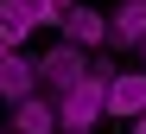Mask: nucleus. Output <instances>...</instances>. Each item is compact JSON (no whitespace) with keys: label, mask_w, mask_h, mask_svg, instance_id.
Masks as SVG:
<instances>
[{"label":"nucleus","mask_w":146,"mask_h":134,"mask_svg":"<svg viewBox=\"0 0 146 134\" xmlns=\"http://www.w3.org/2000/svg\"><path fill=\"white\" fill-rule=\"evenodd\" d=\"M26 96H38V70H32V58L7 51L0 58V102H26Z\"/></svg>","instance_id":"nucleus-5"},{"label":"nucleus","mask_w":146,"mask_h":134,"mask_svg":"<svg viewBox=\"0 0 146 134\" xmlns=\"http://www.w3.org/2000/svg\"><path fill=\"white\" fill-rule=\"evenodd\" d=\"M0 58H7V45H0Z\"/></svg>","instance_id":"nucleus-12"},{"label":"nucleus","mask_w":146,"mask_h":134,"mask_svg":"<svg viewBox=\"0 0 146 134\" xmlns=\"http://www.w3.org/2000/svg\"><path fill=\"white\" fill-rule=\"evenodd\" d=\"M0 19L26 26V32H44V26H57V13L44 7V0H0Z\"/></svg>","instance_id":"nucleus-8"},{"label":"nucleus","mask_w":146,"mask_h":134,"mask_svg":"<svg viewBox=\"0 0 146 134\" xmlns=\"http://www.w3.org/2000/svg\"><path fill=\"white\" fill-rule=\"evenodd\" d=\"M133 134H146V115H133Z\"/></svg>","instance_id":"nucleus-10"},{"label":"nucleus","mask_w":146,"mask_h":134,"mask_svg":"<svg viewBox=\"0 0 146 134\" xmlns=\"http://www.w3.org/2000/svg\"><path fill=\"white\" fill-rule=\"evenodd\" d=\"M64 45H76V51H102V45H108V19L95 13V7H70V13H64Z\"/></svg>","instance_id":"nucleus-4"},{"label":"nucleus","mask_w":146,"mask_h":134,"mask_svg":"<svg viewBox=\"0 0 146 134\" xmlns=\"http://www.w3.org/2000/svg\"><path fill=\"white\" fill-rule=\"evenodd\" d=\"M57 134H76V128H57Z\"/></svg>","instance_id":"nucleus-11"},{"label":"nucleus","mask_w":146,"mask_h":134,"mask_svg":"<svg viewBox=\"0 0 146 134\" xmlns=\"http://www.w3.org/2000/svg\"><path fill=\"white\" fill-rule=\"evenodd\" d=\"M140 51H146V38H140Z\"/></svg>","instance_id":"nucleus-13"},{"label":"nucleus","mask_w":146,"mask_h":134,"mask_svg":"<svg viewBox=\"0 0 146 134\" xmlns=\"http://www.w3.org/2000/svg\"><path fill=\"white\" fill-rule=\"evenodd\" d=\"M32 70H38V90L57 102L70 83H83V77H89V51H76V45H64V38H57L44 58H32Z\"/></svg>","instance_id":"nucleus-2"},{"label":"nucleus","mask_w":146,"mask_h":134,"mask_svg":"<svg viewBox=\"0 0 146 134\" xmlns=\"http://www.w3.org/2000/svg\"><path fill=\"white\" fill-rule=\"evenodd\" d=\"M7 134H57V102H51V96L13 102V128H7Z\"/></svg>","instance_id":"nucleus-6"},{"label":"nucleus","mask_w":146,"mask_h":134,"mask_svg":"<svg viewBox=\"0 0 146 134\" xmlns=\"http://www.w3.org/2000/svg\"><path fill=\"white\" fill-rule=\"evenodd\" d=\"M108 64H89V77L83 83H70L64 96H57V128H76V134H89L95 121H102V102H108Z\"/></svg>","instance_id":"nucleus-1"},{"label":"nucleus","mask_w":146,"mask_h":134,"mask_svg":"<svg viewBox=\"0 0 146 134\" xmlns=\"http://www.w3.org/2000/svg\"><path fill=\"white\" fill-rule=\"evenodd\" d=\"M140 38H146V0H121L114 19H108V45H133L140 51Z\"/></svg>","instance_id":"nucleus-7"},{"label":"nucleus","mask_w":146,"mask_h":134,"mask_svg":"<svg viewBox=\"0 0 146 134\" xmlns=\"http://www.w3.org/2000/svg\"><path fill=\"white\" fill-rule=\"evenodd\" d=\"M102 115H114V121L146 115V70H121V77H108V102H102Z\"/></svg>","instance_id":"nucleus-3"},{"label":"nucleus","mask_w":146,"mask_h":134,"mask_svg":"<svg viewBox=\"0 0 146 134\" xmlns=\"http://www.w3.org/2000/svg\"><path fill=\"white\" fill-rule=\"evenodd\" d=\"M44 7H51V13H57V26H64V13L76 7V0H44Z\"/></svg>","instance_id":"nucleus-9"}]
</instances>
